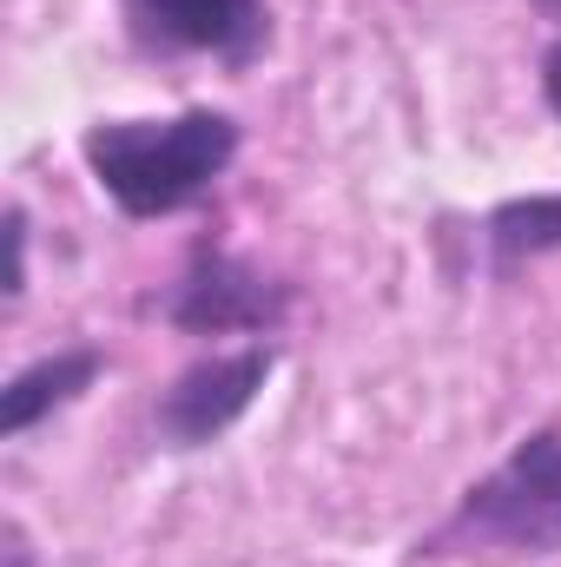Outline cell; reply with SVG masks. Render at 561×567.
Returning <instances> with one entry per match:
<instances>
[{
    "instance_id": "obj_7",
    "label": "cell",
    "mask_w": 561,
    "mask_h": 567,
    "mask_svg": "<svg viewBox=\"0 0 561 567\" xmlns=\"http://www.w3.org/2000/svg\"><path fill=\"white\" fill-rule=\"evenodd\" d=\"M482 245L496 271H516L529 258L561 251V192H536V198H509L482 218Z\"/></svg>"
},
{
    "instance_id": "obj_1",
    "label": "cell",
    "mask_w": 561,
    "mask_h": 567,
    "mask_svg": "<svg viewBox=\"0 0 561 567\" xmlns=\"http://www.w3.org/2000/svg\"><path fill=\"white\" fill-rule=\"evenodd\" d=\"M80 158L126 218H172L232 172L238 120L212 106H192L172 120H100L86 126Z\"/></svg>"
},
{
    "instance_id": "obj_8",
    "label": "cell",
    "mask_w": 561,
    "mask_h": 567,
    "mask_svg": "<svg viewBox=\"0 0 561 567\" xmlns=\"http://www.w3.org/2000/svg\"><path fill=\"white\" fill-rule=\"evenodd\" d=\"M27 290V212L7 205V303H20Z\"/></svg>"
},
{
    "instance_id": "obj_3",
    "label": "cell",
    "mask_w": 561,
    "mask_h": 567,
    "mask_svg": "<svg viewBox=\"0 0 561 567\" xmlns=\"http://www.w3.org/2000/svg\"><path fill=\"white\" fill-rule=\"evenodd\" d=\"M290 310V284H272L258 265L232 258L225 245H192L185 271L165 290V317L185 337H232V330H278Z\"/></svg>"
},
{
    "instance_id": "obj_11",
    "label": "cell",
    "mask_w": 561,
    "mask_h": 567,
    "mask_svg": "<svg viewBox=\"0 0 561 567\" xmlns=\"http://www.w3.org/2000/svg\"><path fill=\"white\" fill-rule=\"evenodd\" d=\"M529 7H542V13H549V20H561V0H529Z\"/></svg>"
},
{
    "instance_id": "obj_9",
    "label": "cell",
    "mask_w": 561,
    "mask_h": 567,
    "mask_svg": "<svg viewBox=\"0 0 561 567\" xmlns=\"http://www.w3.org/2000/svg\"><path fill=\"white\" fill-rule=\"evenodd\" d=\"M542 100H549V113L561 120V40L542 53Z\"/></svg>"
},
{
    "instance_id": "obj_10",
    "label": "cell",
    "mask_w": 561,
    "mask_h": 567,
    "mask_svg": "<svg viewBox=\"0 0 561 567\" xmlns=\"http://www.w3.org/2000/svg\"><path fill=\"white\" fill-rule=\"evenodd\" d=\"M7 567H27V542H20V528L7 522Z\"/></svg>"
},
{
    "instance_id": "obj_4",
    "label": "cell",
    "mask_w": 561,
    "mask_h": 567,
    "mask_svg": "<svg viewBox=\"0 0 561 567\" xmlns=\"http://www.w3.org/2000/svg\"><path fill=\"white\" fill-rule=\"evenodd\" d=\"M272 363H278L272 343H245V350H225V357H205V363L178 370V377L165 383L159 410H152L159 442H165V449H205V442H218L225 429L258 403Z\"/></svg>"
},
{
    "instance_id": "obj_2",
    "label": "cell",
    "mask_w": 561,
    "mask_h": 567,
    "mask_svg": "<svg viewBox=\"0 0 561 567\" xmlns=\"http://www.w3.org/2000/svg\"><path fill=\"white\" fill-rule=\"evenodd\" d=\"M436 555H509V561H542L561 555V435L536 429L496 462L482 482L462 488L456 515L429 542Z\"/></svg>"
},
{
    "instance_id": "obj_6",
    "label": "cell",
    "mask_w": 561,
    "mask_h": 567,
    "mask_svg": "<svg viewBox=\"0 0 561 567\" xmlns=\"http://www.w3.org/2000/svg\"><path fill=\"white\" fill-rule=\"evenodd\" d=\"M100 370H106V357H100V350H53V357H40V363L13 370V377H7V390H0V435L13 442V435H27V429L40 423V416L67 410L80 390H93V377H100Z\"/></svg>"
},
{
    "instance_id": "obj_5",
    "label": "cell",
    "mask_w": 561,
    "mask_h": 567,
    "mask_svg": "<svg viewBox=\"0 0 561 567\" xmlns=\"http://www.w3.org/2000/svg\"><path fill=\"white\" fill-rule=\"evenodd\" d=\"M126 20L159 53H212L225 66H252L272 40L265 0H126Z\"/></svg>"
}]
</instances>
